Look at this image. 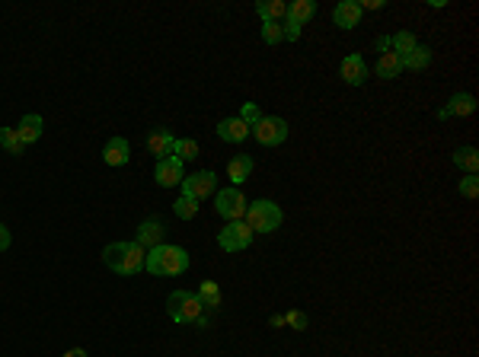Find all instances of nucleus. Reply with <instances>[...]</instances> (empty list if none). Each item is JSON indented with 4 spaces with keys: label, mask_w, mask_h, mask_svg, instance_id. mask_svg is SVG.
<instances>
[{
    "label": "nucleus",
    "mask_w": 479,
    "mask_h": 357,
    "mask_svg": "<svg viewBox=\"0 0 479 357\" xmlns=\"http://www.w3.org/2000/svg\"><path fill=\"white\" fill-rule=\"evenodd\" d=\"M460 195H464V198H476L479 195V178L476 176H466V178H460Z\"/></svg>",
    "instance_id": "7c9ffc66"
},
{
    "label": "nucleus",
    "mask_w": 479,
    "mask_h": 357,
    "mask_svg": "<svg viewBox=\"0 0 479 357\" xmlns=\"http://www.w3.org/2000/svg\"><path fill=\"white\" fill-rule=\"evenodd\" d=\"M361 4L358 0H342V4H335V10H333V20H335V26L339 29H355L358 22H361Z\"/></svg>",
    "instance_id": "f8f14e48"
},
{
    "label": "nucleus",
    "mask_w": 479,
    "mask_h": 357,
    "mask_svg": "<svg viewBox=\"0 0 479 357\" xmlns=\"http://www.w3.org/2000/svg\"><path fill=\"white\" fill-rule=\"evenodd\" d=\"M227 176H230L233 188L243 186V182L253 176V157H249V153H237V157H230V163H227Z\"/></svg>",
    "instance_id": "2eb2a0df"
},
{
    "label": "nucleus",
    "mask_w": 479,
    "mask_h": 357,
    "mask_svg": "<svg viewBox=\"0 0 479 357\" xmlns=\"http://www.w3.org/2000/svg\"><path fill=\"white\" fill-rule=\"evenodd\" d=\"M64 357H87V351H83V348H71Z\"/></svg>",
    "instance_id": "4c0bfd02"
},
{
    "label": "nucleus",
    "mask_w": 479,
    "mask_h": 357,
    "mask_svg": "<svg viewBox=\"0 0 479 357\" xmlns=\"http://www.w3.org/2000/svg\"><path fill=\"white\" fill-rule=\"evenodd\" d=\"M473 112H476V99H473L470 93H454L447 106L438 112V118H441V122H447L450 115H460V118H464V115H473Z\"/></svg>",
    "instance_id": "4468645a"
},
{
    "label": "nucleus",
    "mask_w": 479,
    "mask_h": 357,
    "mask_svg": "<svg viewBox=\"0 0 479 357\" xmlns=\"http://www.w3.org/2000/svg\"><path fill=\"white\" fill-rule=\"evenodd\" d=\"M144 268L157 278H176V274H186L189 272V252L179 249V246H153L147 249L144 258Z\"/></svg>",
    "instance_id": "f257e3e1"
},
{
    "label": "nucleus",
    "mask_w": 479,
    "mask_h": 357,
    "mask_svg": "<svg viewBox=\"0 0 479 357\" xmlns=\"http://www.w3.org/2000/svg\"><path fill=\"white\" fill-rule=\"evenodd\" d=\"M0 147L7 153H13V157H20V153H26V144L20 141V134H16V128H0Z\"/></svg>",
    "instance_id": "a878e982"
},
{
    "label": "nucleus",
    "mask_w": 479,
    "mask_h": 357,
    "mask_svg": "<svg viewBox=\"0 0 479 357\" xmlns=\"http://www.w3.org/2000/svg\"><path fill=\"white\" fill-rule=\"evenodd\" d=\"M399 74H403V57H399L396 51H384L377 61V77L393 80V77H399Z\"/></svg>",
    "instance_id": "412c9836"
},
{
    "label": "nucleus",
    "mask_w": 479,
    "mask_h": 357,
    "mask_svg": "<svg viewBox=\"0 0 479 357\" xmlns=\"http://www.w3.org/2000/svg\"><path fill=\"white\" fill-rule=\"evenodd\" d=\"M167 313L176 326H192V322H198L204 316V303L192 290H173L167 297Z\"/></svg>",
    "instance_id": "7ed1b4c3"
},
{
    "label": "nucleus",
    "mask_w": 479,
    "mask_h": 357,
    "mask_svg": "<svg viewBox=\"0 0 479 357\" xmlns=\"http://www.w3.org/2000/svg\"><path fill=\"white\" fill-rule=\"evenodd\" d=\"M198 300H202L208 309H218L221 307V287L214 284V281H202V287H198Z\"/></svg>",
    "instance_id": "bb28decb"
},
{
    "label": "nucleus",
    "mask_w": 479,
    "mask_h": 357,
    "mask_svg": "<svg viewBox=\"0 0 479 357\" xmlns=\"http://www.w3.org/2000/svg\"><path fill=\"white\" fill-rule=\"evenodd\" d=\"M243 220L249 223L253 233H275V230L282 227L284 214H282V207H278L275 201L262 198V201H253V204L247 207V217H243Z\"/></svg>",
    "instance_id": "20e7f679"
},
{
    "label": "nucleus",
    "mask_w": 479,
    "mask_h": 357,
    "mask_svg": "<svg viewBox=\"0 0 479 357\" xmlns=\"http://www.w3.org/2000/svg\"><path fill=\"white\" fill-rule=\"evenodd\" d=\"M214 192H218V176H214L211 169L182 178V195H189V198H195V201H204L208 195H214Z\"/></svg>",
    "instance_id": "6e6552de"
},
{
    "label": "nucleus",
    "mask_w": 479,
    "mask_h": 357,
    "mask_svg": "<svg viewBox=\"0 0 479 357\" xmlns=\"http://www.w3.org/2000/svg\"><path fill=\"white\" fill-rule=\"evenodd\" d=\"M374 45H377L380 55H384V51H390V36H377V42H374Z\"/></svg>",
    "instance_id": "f704fd0d"
},
{
    "label": "nucleus",
    "mask_w": 479,
    "mask_h": 357,
    "mask_svg": "<svg viewBox=\"0 0 479 357\" xmlns=\"http://www.w3.org/2000/svg\"><path fill=\"white\" fill-rule=\"evenodd\" d=\"M454 166H460V169H466L470 176H476V169H479V153H476V147H460V150L454 153Z\"/></svg>",
    "instance_id": "b1692460"
},
{
    "label": "nucleus",
    "mask_w": 479,
    "mask_h": 357,
    "mask_svg": "<svg viewBox=\"0 0 479 357\" xmlns=\"http://www.w3.org/2000/svg\"><path fill=\"white\" fill-rule=\"evenodd\" d=\"M358 4H361V0H358ZM364 7H368V10H380L384 4H380V0H368V4H361V10H364Z\"/></svg>",
    "instance_id": "c9c22d12"
},
{
    "label": "nucleus",
    "mask_w": 479,
    "mask_h": 357,
    "mask_svg": "<svg viewBox=\"0 0 479 357\" xmlns=\"http://www.w3.org/2000/svg\"><path fill=\"white\" fill-rule=\"evenodd\" d=\"M173 211H176V217H179V220H192V217L198 214V201L189 198V195H179V201L173 204Z\"/></svg>",
    "instance_id": "cd10ccee"
},
{
    "label": "nucleus",
    "mask_w": 479,
    "mask_h": 357,
    "mask_svg": "<svg viewBox=\"0 0 479 357\" xmlns=\"http://www.w3.org/2000/svg\"><path fill=\"white\" fill-rule=\"evenodd\" d=\"M284 38V26L282 22H262V42L265 45H278Z\"/></svg>",
    "instance_id": "c85d7f7f"
},
{
    "label": "nucleus",
    "mask_w": 479,
    "mask_h": 357,
    "mask_svg": "<svg viewBox=\"0 0 479 357\" xmlns=\"http://www.w3.org/2000/svg\"><path fill=\"white\" fill-rule=\"evenodd\" d=\"M144 258L147 249H141L138 243H112L102 249V262L116 274H125V278H134V274L144 272Z\"/></svg>",
    "instance_id": "f03ea898"
},
{
    "label": "nucleus",
    "mask_w": 479,
    "mask_h": 357,
    "mask_svg": "<svg viewBox=\"0 0 479 357\" xmlns=\"http://www.w3.org/2000/svg\"><path fill=\"white\" fill-rule=\"evenodd\" d=\"M339 74L349 86H361L368 80V64L361 61V55H345L339 64Z\"/></svg>",
    "instance_id": "9d476101"
},
{
    "label": "nucleus",
    "mask_w": 479,
    "mask_h": 357,
    "mask_svg": "<svg viewBox=\"0 0 479 357\" xmlns=\"http://www.w3.org/2000/svg\"><path fill=\"white\" fill-rule=\"evenodd\" d=\"M173 153L179 163H189V160L198 157V144L192 141V137H176L173 141Z\"/></svg>",
    "instance_id": "393cba45"
},
{
    "label": "nucleus",
    "mask_w": 479,
    "mask_h": 357,
    "mask_svg": "<svg viewBox=\"0 0 479 357\" xmlns=\"http://www.w3.org/2000/svg\"><path fill=\"white\" fill-rule=\"evenodd\" d=\"M284 326H291V329L304 332V329H307V313H300V309H291V313L284 316Z\"/></svg>",
    "instance_id": "2f4dec72"
},
{
    "label": "nucleus",
    "mask_w": 479,
    "mask_h": 357,
    "mask_svg": "<svg viewBox=\"0 0 479 357\" xmlns=\"http://www.w3.org/2000/svg\"><path fill=\"white\" fill-rule=\"evenodd\" d=\"M218 137L227 144H243L249 137V125L240 118V115H233V118H224V122L218 125Z\"/></svg>",
    "instance_id": "ddd939ff"
},
{
    "label": "nucleus",
    "mask_w": 479,
    "mask_h": 357,
    "mask_svg": "<svg viewBox=\"0 0 479 357\" xmlns=\"http://www.w3.org/2000/svg\"><path fill=\"white\" fill-rule=\"evenodd\" d=\"M240 118L249 125V131H253L256 125L262 122V108L256 106V102H243V108H240Z\"/></svg>",
    "instance_id": "c756f323"
},
{
    "label": "nucleus",
    "mask_w": 479,
    "mask_h": 357,
    "mask_svg": "<svg viewBox=\"0 0 479 357\" xmlns=\"http://www.w3.org/2000/svg\"><path fill=\"white\" fill-rule=\"evenodd\" d=\"M253 230H249L247 220H230L224 230L218 233V246L224 252H243L249 249V243H253Z\"/></svg>",
    "instance_id": "39448f33"
},
{
    "label": "nucleus",
    "mask_w": 479,
    "mask_h": 357,
    "mask_svg": "<svg viewBox=\"0 0 479 357\" xmlns=\"http://www.w3.org/2000/svg\"><path fill=\"white\" fill-rule=\"evenodd\" d=\"M256 13H259L262 22H284L288 4H282V0H262V4H256Z\"/></svg>",
    "instance_id": "aec40b11"
},
{
    "label": "nucleus",
    "mask_w": 479,
    "mask_h": 357,
    "mask_svg": "<svg viewBox=\"0 0 479 357\" xmlns=\"http://www.w3.org/2000/svg\"><path fill=\"white\" fill-rule=\"evenodd\" d=\"M186 163H179L176 157H163L157 160V182L163 188H173V186H182V178H186Z\"/></svg>",
    "instance_id": "1a4fd4ad"
},
{
    "label": "nucleus",
    "mask_w": 479,
    "mask_h": 357,
    "mask_svg": "<svg viewBox=\"0 0 479 357\" xmlns=\"http://www.w3.org/2000/svg\"><path fill=\"white\" fill-rule=\"evenodd\" d=\"M173 141H176V137L169 134L167 128H153V134L147 137V150H151L157 160H163V157H169V153H173Z\"/></svg>",
    "instance_id": "f3484780"
},
{
    "label": "nucleus",
    "mask_w": 479,
    "mask_h": 357,
    "mask_svg": "<svg viewBox=\"0 0 479 357\" xmlns=\"http://www.w3.org/2000/svg\"><path fill=\"white\" fill-rule=\"evenodd\" d=\"M431 64V48L429 45H415V51L412 55H406L403 57V71H425V67Z\"/></svg>",
    "instance_id": "4be33fe9"
},
{
    "label": "nucleus",
    "mask_w": 479,
    "mask_h": 357,
    "mask_svg": "<svg viewBox=\"0 0 479 357\" xmlns=\"http://www.w3.org/2000/svg\"><path fill=\"white\" fill-rule=\"evenodd\" d=\"M10 243H13V236H10V230L4 227V223H0V252H7Z\"/></svg>",
    "instance_id": "72a5a7b5"
},
{
    "label": "nucleus",
    "mask_w": 479,
    "mask_h": 357,
    "mask_svg": "<svg viewBox=\"0 0 479 357\" xmlns=\"http://www.w3.org/2000/svg\"><path fill=\"white\" fill-rule=\"evenodd\" d=\"M249 134H256V141L262 147H278V144L288 141V122L278 118V115H262V122L256 125Z\"/></svg>",
    "instance_id": "0eeeda50"
},
{
    "label": "nucleus",
    "mask_w": 479,
    "mask_h": 357,
    "mask_svg": "<svg viewBox=\"0 0 479 357\" xmlns=\"http://www.w3.org/2000/svg\"><path fill=\"white\" fill-rule=\"evenodd\" d=\"M282 26H284V38H288V42H298V38H300V26H298V22L284 20Z\"/></svg>",
    "instance_id": "473e14b6"
},
{
    "label": "nucleus",
    "mask_w": 479,
    "mask_h": 357,
    "mask_svg": "<svg viewBox=\"0 0 479 357\" xmlns=\"http://www.w3.org/2000/svg\"><path fill=\"white\" fill-rule=\"evenodd\" d=\"M163 236H167V227H163V220L151 217V220H144L138 227V239H134V243H138L141 249H153V246H163Z\"/></svg>",
    "instance_id": "9b49d317"
},
{
    "label": "nucleus",
    "mask_w": 479,
    "mask_h": 357,
    "mask_svg": "<svg viewBox=\"0 0 479 357\" xmlns=\"http://www.w3.org/2000/svg\"><path fill=\"white\" fill-rule=\"evenodd\" d=\"M272 329H284V316H272Z\"/></svg>",
    "instance_id": "e433bc0d"
},
{
    "label": "nucleus",
    "mask_w": 479,
    "mask_h": 357,
    "mask_svg": "<svg viewBox=\"0 0 479 357\" xmlns=\"http://www.w3.org/2000/svg\"><path fill=\"white\" fill-rule=\"evenodd\" d=\"M313 16H317V4H313V0H294V4H288V16H284V20L298 22V26L304 29Z\"/></svg>",
    "instance_id": "6ab92c4d"
},
{
    "label": "nucleus",
    "mask_w": 479,
    "mask_h": 357,
    "mask_svg": "<svg viewBox=\"0 0 479 357\" xmlns=\"http://www.w3.org/2000/svg\"><path fill=\"white\" fill-rule=\"evenodd\" d=\"M415 45H419V38L409 32V29H403V32H396V36H390V51H396L399 57H406L415 51Z\"/></svg>",
    "instance_id": "5701e85b"
},
{
    "label": "nucleus",
    "mask_w": 479,
    "mask_h": 357,
    "mask_svg": "<svg viewBox=\"0 0 479 357\" xmlns=\"http://www.w3.org/2000/svg\"><path fill=\"white\" fill-rule=\"evenodd\" d=\"M128 157H131V144L125 141V137H112V141L106 144V150H102L106 166H125Z\"/></svg>",
    "instance_id": "dca6fc26"
},
{
    "label": "nucleus",
    "mask_w": 479,
    "mask_h": 357,
    "mask_svg": "<svg viewBox=\"0 0 479 357\" xmlns=\"http://www.w3.org/2000/svg\"><path fill=\"white\" fill-rule=\"evenodd\" d=\"M42 128H45L42 115H22V122L16 125V134H20L22 144H36L42 137Z\"/></svg>",
    "instance_id": "a211bd4d"
},
{
    "label": "nucleus",
    "mask_w": 479,
    "mask_h": 357,
    "mask_svg": "<svg viewBox=\"0 0 479 357\" xmlns=\"http://www.w3.org/2000/svg\"><path fill=\"white\" fill-rule=\"evenodd\" d=\"M214 201H218V214L224 217L227 223L230 220H243V217H247V198H243V192H240V188H221V192H214Z\"/></svg>",
    "instance_id": "423d86ee"
}]
</instances>
